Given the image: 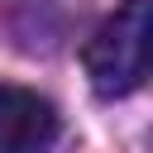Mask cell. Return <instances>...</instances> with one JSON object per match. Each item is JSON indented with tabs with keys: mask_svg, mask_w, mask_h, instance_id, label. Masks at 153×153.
Segmentation results:
<instances>
[{
	"mask_svg": "<svg viewBox=\"0 0 153 153\" xmlns=\"http://www.w3.org/2000/svg\"><path fill=\"white\" fill-rule=\"evenodd\" d=\"M148 33H153V10L148 0H124L81 48L86 76L96 86V96L115 100L143 86L148 76Z\"/></svg>",
	"mask_w": 153,
	"mask_h": 153,
	"instance_id": "obj_1",
	"label": "cell"
},
{
	"mask_svg": "<svg viewBox=\"0 0 153 153\" xmlns=\"http://www.w3.org/2000/svg\"><path fill=\"white\" fill-rule=\"evenodd\" d=\"M57 139V110L48 96L0 81V153H48Z\"/></svg>",
	"mask_w": 153,
	"mask_h": 153,
	"instance_id": "obj_2",
	"label": "cell"
}]
</instances>
